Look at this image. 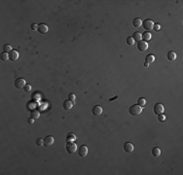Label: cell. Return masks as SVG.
I'll list each match as a JSON object with an SVG mask.
<instances>
[{
	"label": "cell",
	"instance_id": "9",
	"mask_svg": "<svg viewBox=\"0 0 183 175\" xmlns=\"http://www.w3.org/2000/svg\"><path fill=\"white\" fill-rule=\"evenodd\" d=\"M19 58V53L17 51H14L12 50L10 53H9V60L11 61H16Z\"/></svg>",
	"mask_w": 183,
	"mask_h": 175
},
{
	"label": "cell",
	"instance_id": "23",
	"mask_svg": "<svg viewBox=\"0 0 183 175\" xmlns=\"http://www.w3.org/2000/svg\"><path fill=\"white\" fill-rule=\"evenodd\" d=\"M0 56H1V60H3V61H7L9 60V54L8 53H2Z\"/></svg>",
	"mask_w": 183,
	"mask_h": 175
},
{
	"label": "cell",
	"instance_id": "3",
	"mask_svg": "<svg viewBox=\"0 0 183 175\" xmlns=\"http://www.w3.org/2000/svg\"><path fill=\"white\" fill-rule=\"evenodd\" d=\"M142 25H143L144 29L147 30V31H150V30H152V29L154 28V22L152 21H150V20H145L142 22Z\"/></svg>",
	"mask_w": 183,
	"mask_h": 175
},
{
	"label": "cell",
	"instance_id": "16",
	"mask_svg": "<svg viewBox=\"0 0 183 175\" xmlns=\"http://www.w3.org/2000/svg\"><path fill=\"white\" fill-rule=\"evenodd\" d=\"M132 39H133L134 42H139V41H141V39H142L141 34H140L139 32H134L133 35H132Z\"/></svg>",
	"mask_w": 183,
	"mask_h": 175
},
{
	"label": "cell",
	"instance_id": "29",
	"mask_svg": "<svg viewBox=\"0 0 183 175\" xmlns=\"http://www.w3.org/2000/svg\"><path fill=\"white\" fill-rule=\"evenodd\" d=\"M70 101H72V102H74L75 101V99H76V97H75V95L73 94V93H70L69 94V98H68Z\"/></svg>",
	"mask_w": 183,
	"mask_h": 175
},
{
	"label": "cell",
	"instance_id": "20",
	"mask_svg": "<svg viewBox=\"0 0 183 175\" xmlns=\"http://www.w3.org/2000/svg\"><path fill=\"white\" fill-rule=\"evenodd\" d=\"M66 141L67 142H74V141H76V136L73 133H69L66 136Z\"/></svg>",
	"mask_w": 183,
	"mask_h": 175
},
{
	"label": "cell",
	"instance_id": "24",
	"mask_svg": "<svg viewBox=\"0 0 183 175\" xmlns=\"http://www.w3.org/2000/svg\"><path fill=\"white\" fill-rule=\"evenodd\" d=\"M3 50H4V53H10L12 51V47L10 45H4Z\"/></svg>",
	"mask_w": 183,
	"mask_h": 175
},
{
	"label": "cell",
	"instance_id": "34",
	"mask_svg": "<svg viewBox=\"0 0 183 175\" xmlns=\"http://www.w3.org/2000/svg\"><path fill=\"white\" fill-rule=\"evenodd\" d=\"M148 66H149V64H148V63H146V62H145V63H144V67H148Z\"/></svg>",
	"mask_w": 183,
	"mask_h": 175
},
{
	"label": "cell",
	"instance_id": "17",
	"mask_svg": "<svg viewBox=\"0 0 183 175\" xmlns=\"http://www.w3.org/2000/svg\"><path fill=\"white\" fill-rule=\"evenodd\" d=\"M152 155H153L155 158H159L161 156V150L159 148H153V150H152Z\"/></svg>",
	"mask_w": 183,
	"mask_h": 175
},
{
	"label": "cell",
	"instance_id": "28",
	"mask_svg": "<svg viewBox=\"0 0 183 175\" xmlns=\"http://www.w3.org/2000/svg\"><path fill=\"white\" fill-rule=\"evenodd\" d=\"M36 145L37 146H43L44 145V139H41V138L37 139L36 140Z\"/></svg>",
	"mask_w": 183,
	"mask_h": 175
},
{
	"label": "cell",
	"instance_id": "10",
	"mask_svg": "<svg viewBox=\"0 0 183 175\" xmlns=\"http://www.w3.org/2000/svg\"><path fill=\"white\" fill-rule=\"evenodd\" d=\"M92 113H93L94 116L97 117V116L101 115V113H102V108H101L99 105H96V106L93 107V109H92Z\"/></svg>",
	"mask_w": 183,
	"mask_h": 175
},
{
	"label": "cell",
	"instance_id": "30",
	"mask_svg": "<svg viewBox=\"0 0 183 175\" xmlns=\"http://www.w3.org/2000/svg\"><path fill=\"white\" fill-rule=\"evenodd\" d=\"M153 29H155L156 31H159L160 29H161V25L159 24V23H157V24H154V28Z\"/></svg>",
	"mask_w": 183,
	"mask_h": 175
},
{
	"label": "cell",
	"instance_id": "26",
	"mask_svg": "<svg viewBox=\"0 0 183 175\" xmlns=\"http://www.w3.org/2000/svg\"><path fill=\"white\" fill-rule=\"evenodd\" d=\"M166 119V116H165L164 114H160V115L158 116V121L161 122V123H162V122H165Z\"/></svg>",
	"mask_w": 183,
	"mask_h": 175
},
{
	"label": "cell",
	"instance_id": "33",
	"mask_svg": "<svg viewBox=\"0 0 183 175\" xmlns=\"http://www.w3.org/2000/svg\"><path fill=\"white\" fill-rule=\"evenodd\" d=\"M118 97H119L118 95H115L114 97H111V98H109V101H113V100H116V99H117Z\"/></svg>",
	"mask_w": 183,
	"mask_h": 175
},
{
	"label": "cell",
	"instance_id": "21",
	"mask_svg": "<svg viewBox=\"0 0 183 175\" xmlns=\"http://www.w3.org/2000/svg\"><path fill=\"white\" fill-rule=\"evenodd\" d=\"M141 37H142L143 41L147 42V41H149V40L151 39V33H149V32H145V33H143V34L141 35Z\"/></svg>",
	"mask_w": 183,
	"mask_h": 175
},
{
	"label": "cell",
	"instance_id": "32",
	"mask_svg": "<svg viewBox=\"0 0 183 175\" xmlns=\"http://www.w3.org/2000/svg\"><path fill=\"white\" fill-rule=\"evenodd\" d=\"M34 121H35V120H34V119H32L31 117H30V119H28V120H27V123H28V124H30V125H32V124H34Z\"/></svg>",
	"mask_w": 183,
	"mask_h": 175
},
{
	"label": "cell",
	"instance_id": "13",
	"mask_svg": "<svg viewBox=\"0 0 183 175\" xmlns=\"http://www.w3.org/2000/svg\"><path fill=\"white\" fill-rule=\"evenodd\" d=\"M124 150H125V152H127V153H132V152L133 151V146H132V144H131V143H129V142H126V143L124 144Z\"/></svg>",
	"mask_w": 183,
	"mask_h": 175
},
{
	"label": "cell",
	"instance_id": "1",
	"mask_svg": "<svg viewBox=\"0 0 183 175\" xmlns=\"http://www.w3.org/2000/svg\"><path fill=\"white\" fill-rule=\"evenodd\" d=\"M129 112L132 116H138L141 114L142 112V107H140L139 105L137 104H134V105H132L129 109Z\"/></svg>",
	"mask_w": 183,
	"mask_h": 175
},
{
	"label": "cell",
	"instance_id": "6",
	"mask_svg": "<svg viewBox=\"0 0 183 175\" xmlns=\"http://www.w3.org/2000/svg\"><path fill=\"white\" fill-rule=\"evenodd\" d=\"M14 85H15V87H16L17 89H22V88H23L25 86V80L23 79V78H19V79H17L16 81H15Z\"/></svg>",
	"mask_w": 183,
	"mask_h": 175
},
{
	"label": "cell",
	"instance_id": "22",
	"mask_svg": "<svg viewBox=\"0 0 183 175\" xmlns=\"http://www.w3.org/2000/svg\"><path fill=\"white\" fill-rule=\"evenodd\" d=\"M137 105H139L140 107H144L146 105V100L144 98H138V100H137Z\"/></svg>",
	"mask_w": 183,
	"mask_h": 175
},
{
	"label": "cell",
	"instance_id": "25",
	"mask_svg": "<svg viewBox=\"0 0 183 175\" xmlns=\"http://www.w3.org/2000/svg\"><path fill=\"white\" fill-rule=\"evenodd\" d=\"M127 44H128L129 46H132V45H133V44H134V41H133L132 37L130 36V37L127 38Z\"/></svg>",
	"mask_w": 183,
	"mask_h": 175
},
{
	"label": "cell",
	"instance_id": "19",
	"mask_svg": "<svg viewBox=\"0 0 183 175\" xmlns=\"http://www.w3.org/2000/svg\"><path fill=\"white\" fill-rule=\"evenodd\" d=\"M132 25H133L134 27H139V26H141V25H142L141 20H140V19H134L133 22H132Z\"/></svg>",
	"mask_w": 183,
	"mask_h": 175
},
{
	"label": "cell",
	"instance_id": "31",
	"mask_svg": "<svg viewBox=\"0 0 183 175\" xmlns=\"http://www.w3.org/2000/svg\"><path fill=\"white\" fill-rule=\"evenodd\" d=\"M31 29H32V30H37V29H38V26H37V24L36 23H32L31 24Z\"/></svg>",
	"mask_w": 183,
	"mask_h": 175
},
{
	"label": "cell",
	"instance_id": "8",
	"mask_svg": "<svg viewBox=\"0 0 183 175\" xmlns=\"http://www.w3.org/2000/svg\"><path fill=\"white\" fill-rule=\"evenodd\" d=\"M55 143V139L53 136H47L45 137L44 139V145L46 146V147H51V146H53V144Z\"/></svg>",
	"mask_w": 183,
	"mask_h": 175
},
{
	"label": "cell",
	"instance_id": "15",
	"mask_svg": "<svg viewBox=\"0 0 183 175\" xmlns=\"http://www.w3.org/2000/svg\"><path fill=\"white\" fill-rule=\"evenodd\" d=\"M167 60L171 61H174L176 60V54L174 52H169L167 53Z\"/></svg>",
	"mask_w": 183,
	"mask_h": 175
},
{
	"label": "cell",
	"instance_id": "2",
	"mask_svg": "<svg viewBox=\"0 0 183 175\" xmlns=\"http://www.w3.org/2000/svg\"><path fill=\"white\" fill-rule=\"evenodd\" d=\"M66 151L69 154H74L77 151V145H76L74 142H67L66 145Z\"/></svg>",
	"mask_w": 183,
	"mask_h": 175
},
{
	"label": "cell",
	"instance_id": "7",
	"mask_svg": "<svg viewBox=\"0 0 183 175\" xmlns=\"http://www.w3.org/2000/svg\"><path fill=\"white\" fill-rule=\"evenodd\" d=\"M164 113V106L161 103H156L154 105V114L156 115H160Z\"/></svg>",
	"mask_w": 183,
	"mask_h": 175
},
{
	"label": "cell",
	"instance_id": "5",
	"mask_svg": "<svg viewBox=\"0 0 183 175\" xmlns=\"http://www.w3.org/2000/svg\"><path fill=\"white\" fill-rule=\"evenodd\" d=\"M137 49L139 52H145L148 49V44L145 41H139L137 42Z\"/></svg>",
	"mask_w": 183,
	"mask_h": 175
},
{
	"label": "cell",
	"instance_id": "18",
	"mask_svg": "<svg viewBox=\"0 0 183 175\" xmlns=\"http://www.w3.org/2000/svg\"><path fill=\"white\" fill-rule=\"evenodd\" d=\"M30 117H31L32 119H34V120H37V119L39 118V117H40V114H39V112H38V111L33 110V111L30 112Z\"/></svg>",
	"mask_w": 183,
	"mask_h": 175
},
{
	"label": "cell",
	"instance_id": "11",
	"mask_svg": "<svg viewBox=\"0 0 183 175\" xmlns=\"http://www.w3.org/2000/svg\"><path fill=\"white\" fill-rule=\"evenodd\" d=\"M63 109H64V110L69 111V110L73 107V102H72V101H70L69 99H66V100H64V102L63 103Z\"/></svg>",
	"mask_w": 183,
	"mask_h": 175
},
{
	"label": "cell",
	"instance_id": "14",
	"mask_svg": "<svg viewBox=\"0 0 183 175\" xmlns=\"http://www.w3.org/2000/svg\"><path fill=\"white\" fill-rule=\"evenodd\" d=\"M154 60H155V55H152V54H149V55H146V57H145V62L148 63V64L153 63Z\"/></svg>",
	"mask_w": 183,
	"mask_h": 175
},
{
	"label": "cell",
	"instance_id": "4",
	"mask_svg": "<svg viewBox=\"0 0 183 175\" xmlns=\"http://www.w3.org/2000/svg\"><path fill=\"white\" fill-rule=\"evenodd\" d=\"M77 151H78V155L81 158H86L87 155H88V147L85 146V145H81Z\"/></svg>",
	"mask_w": 183,
	"mask_h": 175
},
{
	"label": "cell",
	"instance_id": "27",
	"mask_svg": "<svg viewBox=\"0 0 183 175\" xmlns=\"http://www.w3.org/2000/svg\"><path fill=\"white\" fill-rule=\"evenodd\" d=\"M23 90H24V92L29 93L30 91H31V86H30V85H25V86L23 87Z\"/></svg>",
	"mask_w": 183,
	"mask_h": 175
},
{
	"label": "cell",
	"instance_id": "12",
	"mask_svg": "<svg viewBox=\"0 0 183 175\" xmlns=\"http://www.w3.org/2000/svg\"><path fill=\"white\" fill-rule=\"evenodd\" d=\"M37 31L39 33H41V34H46V33L48 32V26L46 25V24H44V23H41V24L38 25Z\"/></svg>",
	"mask_w": 183,
	"mask_h": 175
}]
</instances>
